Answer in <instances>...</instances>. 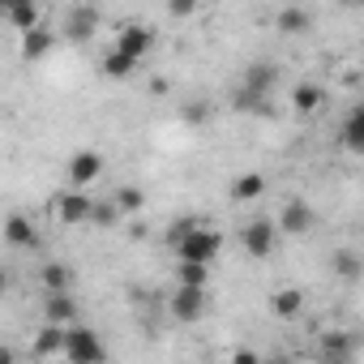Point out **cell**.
I'll return each mask as SVG.
<instances>
[{
	"label": "cell",
	"mask_w": 364,
	"mask_h": 364,
	"mask_svg": "<svg viewBox=\"0 0 364 364\" xmlns=\"http://www.w3.org/2000/svg\"><path fill=\"white\" fill-rule=\"evenodd\" d=\"M176 279H180V287H206V279H210V266L180 262V266H176Z\"/></svg>",
	"instance_id": "obj_27"
},
{
	"label": "cell",
	"mask_w": 364,
	"mask_h": 364,
	"mask_svg": "<svg viewBox=\"0 0 364 364\" xmlns=\"http://www.w3.org/2000/svg\"><path fill=\"white\" fill-rule=\"evenodd\" d=\"M355 347H360V338H355L351 330H330V334H321V360H326V364H347V360L355 355Z\"/></svg>",
	"instance_id": "obj_11"
},
{
	"label": "cell",
	"mask_w": 364,
	"mask_h": 364,
	"mask_svg": "<svg viewBox=\"0 0 364 364\" xmlns=\"http://www.w3.org/2000/svg\"><path fill=\"white\" fill-rule=\"evenodd\" d=\"M90 193H82V189H65V193H56L52 198V215L65 223V228H77V223H90Z\"/></svg>",
	"instance_id": "obj_5"
},
{
	"label": "cell",
	"mask_w": 364,
	"mask_h": 364,
	"mask_svg": "<svg viewBox=\"0 0 364 364\" xmlns=\"http://www.w3.org/2000/svg\"><path fill=\"white\" fill-rule=\"evenodd\" d=\"M232 364H262V355H257V351H249V347H240V351L232 355Z\"/></svg>",
	"instance_id": "obj_31"
},
{
	"label": "cell",
	"mask_w": 364,
	"mask_h": 364,
	"mask_svg": "<svg viewBox=\"0 0 364 364\" xmlns=\"http://www.w3.org/2000/svg\"><path fill=\"white\" fill-rule=\"evenodd\" d=\"M219 249H223V236H219L215 228H206V223H198L185 240L176 245L180 262H193V266H210V262L219 257Z\"/></svg>",
	"instance_id": "obj_1"
},
{
	"label": "cell",
	"mask_w": 364,
	"mask_h": 364,
	"mask_svg": "<svg viewBox=\"0 0 364 364\" xmlns=\"http://www.w3.org/2000/svg\"><path fill=\"white\" fill-rule=\"evenodd\" d=\"M5 291H9V270L0 266V296H5Z\"/></svg>",
	"instance_id": "obj_33"
},
{
	"label": "cell",
	"mask_w": 364,
	"mask_h": 364,
	"mask_svg": "<svg viewBox=\"0 0 364 364\" xmlns=\"http://www.w3.org/2000/svg\"><path fill=\"white\" fill-rule=\"evenodd\" d=\"M5 22H9L18 35H31L35 26H43V14H39V5H26V0H14V5H9V14H5Z\"/></svg>",
	"instance_id": "obj_18"
},
{
	"label": "cell",
	"mask_w": 364,
	"mask_h": 364,
	"mask_svg": "<svg viewBox=\"0 0 364 364\" xmlns=\"http://www.w3.org/2000/svg\"><path fill=\"white\" fill-rule=\"evenodd\" d=\"M112 206H116L120 219H124V215H141V210H146V193H141L137 185H120V189L112 193Z\"/></svg>",
	"instance_id": "obj_20"
},
{
	"label": "cell",
	"mask_w": 364,
	"mask_h": 364,
	"mask_svg": "<svg viewBox=\"0 0 364 364\" xmlns=\"http://www.w3.org/2000/svg\"><path fill=\"white\" fill-rule=\"evenodd\" d=\"M0 364H18V355H14V347H5V343H0Z\"/></svg>",
	"instance_id": "obj_32"
},
{
	"label": "cell",
	"mask_w": 364,
	"mask_h": 364,
	"mask_svg": "<svg viewBox=\"0 0 364 364\" xmlns=\"http://www.w3.org/2000/svg\"><path fill=\"white\" fill-rule=\"evenodd\" d=\"M73 317H77V304H73L69 291H56V296L43 300V326H69Z\"/></svg>",
	"instance_id": "obj_16"
},
{
	"label": "cell",
	"mask_w": 364,
	"mask_h": 364,
	"mask_svg": "<svg viewBox=\"0 0 364 364\" xmlns=\"http://www.w3.org/2000/svg\"><path fill=\"white\" fill-rule=\"evenodd\" d=\"M232 112H245V116H266V112H270V99H262V95H249V90H236V99H232Z\"/></svg>",
	"instance_id": "obj_26"
},
{
	"label": "cell",
	"mask_w": 364,
	"mask_h": 364,
	"mask_svg": "<svg viewBox=\"0 0 364 364\" xmlns=\"http://www.w3.org/2000/svg\"><path fill=\"white\" fill-rule=\"evenodd\" d=\"M270 313H274L279 321H296V317L304 313V291H300V287L274 291V296H270Z\"/></svg>",
	"instance_id": "obj_15"
},
{
	"label": "cell",
	"mask_w": 364,
	"mask_h": 364,
	"mask_svg": "<svg viewBox=\"0 0 364 364\" xmlns=\"http://www.w3.org/2000/svg\"><path fill=\"white\" fill-rule=\"evenodd\" d=\"M120 215H116V206L112 202H90V223H99V228H112Z\"/></svg>",
	"instance_id": "obj_28"
},
{
	"label": "cell",
	"mask_w": 364,
	"mask_h": 364,
	"mask_svg": "<svg viewBox=\"0 0 364 364\" xmlns=\"http://www.w3.org/2000/svg\"><path fill=\"white\" fill-rule=\"evenodd\" d=\"M99 69H103L107 77H116V82H120V77H133V73H137V60H129L124 52H116V48H112V52L103 56V65H99Z\"/></svg>",
	"instance_id": "obj_25"
},
{
	"label": "cell",
	"mask_w": 364,
	"mask_h": 364,
	"mask_svg": "<svg viewBox=\"0 0 364 364\" xmlns=\"http://www.w3.org/2000/svg\"><path fill=\"white\" fill-rule=\"evenodd\" d=\"M228 193H232V202H240V206H245V202H262V193H266V176H262V171H240V176L232 180Z\"/></svg>",
	"instance_id": "obj_14"
},
{
	"label": "cell",
	"mask_w": 364,
	"mask_h": 364,
	"mask_svg": "<svg viewBox=\"0 0 364 364\" xmlns=\"http://www.w3.org/2000/svg\"><path fill=\"white\" fill-rule=\"evenodd\" d=\"M176 321H198L206 313V287H176V296L167 300Z\"/></svg>",
	"instance_id": "obj_7"
},
{
	"label": "cell",
	"mask_w": 364,
	"mask_h": 364,
	"mask_svg": "<svg viewBox=\"0 0 364 364\" xmlns=\"http://www.w3.org/2000/svg\"><path fill=\"white\" fill-rule=\"evenodd\" d=\"M274 82H279V65H270V60H253V65L245 69V86H240V90H249V95H262V99H270Z\"/></svg>",
	"instance_id": "obj_12"
},
{
	"label": "cell",
	"mask_w": 364,
	"mask_h": 364,
	"mask_svg": "<svg viewBox=\"0 0 364 364\" xmlns=\"http://www.w3.org/2000/svg\"><path fill=\"white\" fill-rule=\"evenodd\" d=\"M262 364H291V360H283V355H270V360H262Z\"/></svg>",
	"instance_id": "obj_34"
},
{
	"label": "cell",
	"mask_w": 364,
	"mask_h": 364,
	"mask_svg": "<svg viewBox=\"0 0 364 364\" xmlns=\"http://www.w3.org/2000/svg\"><path fill=\"white\" fill-rule=\"evenodd\" d=\"M291 103H296V112L309 116V112H317V107L326 103V90H321L317 82H300V86L291 90Z\"/></svg>",
	"instance_id": "obj_23"
},
{
	"label": "cell",
	"mask_w": 364,
	"mask_h": 364,
	"mask_svg": "<svg viewBox=\"0 0 364 364\" xmlns=\"http://www.w3.org/2000/svg\"><path fill=\"white\" fill-rule=\"evenodd\" d=\"M274 26H279L283 35H304V31L313 26V18H309V9H300V5H287V9H279Z\"/></svg>",
	"instance_id": "obj_21"
},
{
	"label": "cell",
	"mask_w": 364,
	"mask_h": 364,
	"mask_svg": "<svg viewBox=\"0 0 364 364\" xmlns=\"http://www.w3.org/2000/svg\"><path fill=\"white\" fill-rule=\"evenodd\" d=\"M193 9H198V5H189V0H176V5H167V14H171V18H189Z\"/></svg>",
	"instance_id": "obj_30"
},
{
	"label": "cell",
	"mask_w": 364,
	"mask_h": 364,
	"mask_svg": "<svg viewBox=\"0 0 364 364\" xmlns=\"http://www.w3.org/2000/svg\"><path fill=\"white\" fill-rule=\"evenodd\" d=\"M65 176H69V189H82V193H86L95 180L103 176V154H99V150H77V154L69 159Z\"/></svg>",
	"instance_id": "obj_6"
},
{
	"label": "cell",
	"mask_w": 364,
	"mask_h": 364,
	"mask_svg": "<svg viewBox=\"0 0 364 364\" xmlns=\"http://www.w3.org/2000/svg\"><path fill=\"white\" fill-rule=\"evenodd\" d=\"M240 245H245L249 257H270L274 245H279V228H274V219H266V215L249 219L245 232H240Z\"/></svg>",
	"instance_id": "obj_3"
},
{
	"label": "cell",
	"mask_w": 364,
	"mask_h": 364,
	"mask_svg": "<svg viewBox=\"0 0 364 364\" xmlns=\"http://www.w3.org/2000/svg\"><path fill=\"white\" fill-rule=\"evenodd\" d=\"M65 360L69 364H103L107 347H103V338L90 326H69V334H65Z\"/></svg>",
	"instance_id": "obj_2"
},
{
	"label": "cell",
	"mask_w": 364,
	"mask_h": 364,
	"mask_svg": "<svg viewBox=\"0 0 364 364\" xmlns=\"http://www.w3.org/2000/svg\"><path fill=\"white\" fill-rule=\"evenodd\" d=\"M0 236H5V245H14V249H35V245H39V228H35L22 210L5 215V223H0Z\"/></svg>",
	"instance_id": "obj_9"
},
{
	"label": "cell",
	"mask_w": 364,
	"mask_h": 364,
	"mask_svg": "<svg viewBox=\"0 0 364 364\" xmlns=\"http://www.w3.org/2000/svg\"><path fill=\"white\" fill-rule=\"evenodd\" d=\"M338 137H343V146H347L351 154H360V150H364V107H351V112L343 116Z\"/></svg>",
	"instance_id": "obj_19"
},
{
	"label": "cell",
	"mask_w": 364,
	"mask_h": 364,
	"mask_svg": "<svg viewBox=\"0 0 364 364\" xmlns=\"http://www.w3.org/2000/svg\"><path fill=\"white\" fill-rule=\"evenodd\" d=\"M330 270H334L343 283H355V279L364 274V262H360V253H351V249H338V253L330 257Z\"/></svg>",
	"instance_id": "obj_22"
},
{
	"label": "cell",
	"mask_w": 364,
	"mask_h": 364,
	"mask_svg": "<svg viewBox=\"0 0 364 364\" xmlns=\"http://www.w3.org/2000/svg\"><path fill=\"white\" fill-rule=\"evenodd\" d=\"M52 48H56V31H48V26H35L31 35H22V60L26 65H39Z\"/></svg>",
	"instance_id": "obj_13"
},
{
	"label": "cell",
	"mask_w": 364,
	"mask_h": 364,
	"mask_svg": "<svg viewBox=\"0 0 364 364\" xmlns=\"http://www.w3.org/2000/svg\"><path fill=\"white\" fill-rule=\"evenodd\" d=\"M154 43H159V35H154L146 22H129V26H120V35H116V52H124V56L137 60V65L154 52Z\"/></svg>",
	"instance_id": "obj_4"
},
{
	"label": "cell",
	"mask_w": 364,
	"mask_h": 364,
	"mask_svg": "<svg viewBox=\"0 0 364 364\" xmlns=\"http://www.w3.org/2000/svg\"><path fill=\"white\" fill-rule=\"evenodd\" d=\"M313 223H317V215H313V206L309 202H300V198H291L287 206H283V215H279V232H287V236H309L313 232Z\"/></svg>",
	"instance_id": "obj_8"
},
{
	"label": "cell",
	"mask_w": 364,
	"mask_h": 364,
	"mask_svg": "<svg viewBox=\"0 0 364 364\" xmlns=\"http://www.w3.org/2000/svg\"><path fill=\"white\" fill-rule=\"evenodd\" d=\"M95 31H99V9H95V5H73V9L65 14V39L82 43V39H90Z\"/></svg>",
	"instance_id": "obj_10"
},
{
	"label": "cell",
	"mask_w": 364,
	"mask_h": 364,
	"mask_svg": "<svg viewBox=\"0 0 364 364\" xmlns=\"http://www.w3.org/2000/svg\"><path fill=\"white\" fill-rule=\"evenodd\" d=\"M39 279H43L48 296H56V291H69V283H73V270H69L65 262H48V266L39 270Z\"/></svg>",
	"instance_id": "obj_24"
},
{
	"label": "cell",
	"mask_w": 364,
	"mask_h": 364,
	"mask_svg": "<svg viewBox=\"0 0 364 364\" xmlns=\"http://www.w3.org/2000/svg\"><path fill=\"white\" fill-rule=\"evenodd\" d=\"M65 334H69V326H39V334H35V355L39 360H52V355H65Z\"/></svg>",
	"instance_id": "obj_17"
},
{
	"label": "cell",
	"mask_w": 364,
	"mask_h": 364,
	"mask_svg": "<svg viewBox=\"0 0 364 364\" xmlns=\"http://www.w3.org/2000/svg\"><path fill=\"white\" fill-rule=\"evenodd\" d=\"M193 228H198V219H180V223H171V228H167V245L176 249L180 240H185V236L193 232Z\"/></svg>",
	"instance_id": "obj_29"
}]
</instances>
